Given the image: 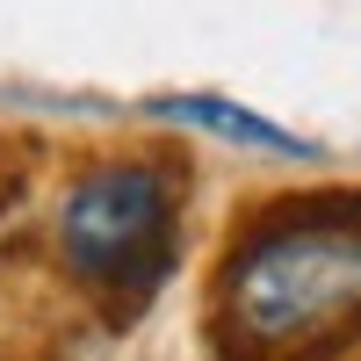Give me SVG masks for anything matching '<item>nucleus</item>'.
<instances>
[{
    "label": "nucleus",
    "instance_id": "nucleus-1",
    "mask_svg": "<svg viewBox=\"0 0 361 361\" xmlns=\"http://www.w3.org/2000/svg\"><path fill=\"white\" fill-rule=\"evenodd\" d=\"M224 325L246 354H304L361 325V202L267 217L224 267Z\"/></svg>",
    "mask_w": 361,
    "mask_h": 361
},
{
    "label": "nucleus",
    "instance_id": "nucleus-2",
    "mask_svg": "<svg viewBox=\"0 0 361 361\" xmlns=\"http://www.w3.org/2000/svg\"><path fill=\"white\" fill-rule=\"evenodd\" d=\"M58 246L87 289L145 296L173 260V180L145 159L94 166L58 209Z\"/></svg>",
    "mask_w": 361,
    "mask_h": 361
},
{
    "label": "nucleus",
    "instance_id": "nucleus-3",
    "mask_svg": "<svg viewBox=\"0 0 361 361\" xmlns=\"http://www.w3.org/2000/svg\"><path fill=\"white\" fill-rule=\"evenodd\" d=\"M152 116L188 123V130H217V137H231V145H260V152H289V159L311 152V145L289 137L282 123H267V116L238 109V102H217V94H166V102H152Z\"/></svg>",
    "mask_w": 361,
    "mask_h": 361
}]
</instances>
